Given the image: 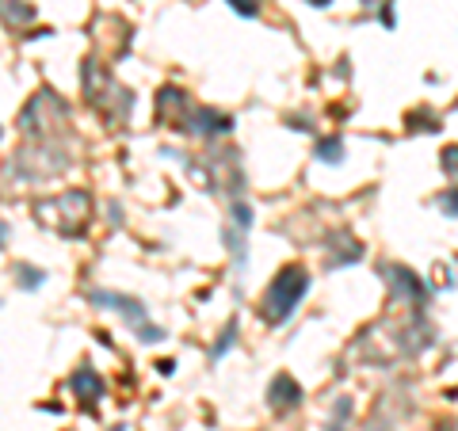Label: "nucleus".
<instances>
[{
  "mask_svg": "<svg viewBox=\"0 0 458 431\" xmlns=\"http://www.w3.org/2000/svg\"><path fill=\"white\" fill-rule=\"evenodd\" d=\"M306 290H310V275H306V267H283V271L275 275V283L267 286L264 302H260L264 321L283 324L287 317L298 309V302L306 298Z\"/></svg>",
  "mask_w": 458,
  "mask_h": 431,
  "instance_id": "nucleus-1",
  "label": "nucleus"
},
{
  "mask_svg": "<svg viewBox=\"0 0 458 431\" xmlns=\"http://www.w3.org/2000/svg\"><path fill=\"white\" fill-rule=\"evenodd\" d=\"M271 405L275 408H287V405H298V401H302V389H298V382H291L287 378V374H279L275 382H271Z\"/></svg>",
  "mask_w": 458,
  "mask_h": 431,
  "instance_id": "nucleus-2",
  "label": "nucleus"
},
{
  "mask_svg": "<svg viewBox=\"0 0 458 431\" xmlns=\"http://www.w3.org/2000/svg\"><path fill=\"white\" fill-rule=\"evenodd\" d=\"M443 172L447 176H458V145L443 149Z\"/></svg>",
  "mask_w": 458,
  "mask_h": 431,
  "instance_id": "nucleus-3",
  "label": "nucleus"
},
{
  "mask_svg": "<svg viewBox=\"0 0 458 431\" xmlns=\"http://www.w3.org/2000/svg\"><path fill=\"white\" fill-rule=\"evenodd\" d=\"M317 157H325L329 164L340 161V142H325V145H317Z\"/></svg>",
  "mask_w": 458,
  "mask_h": 431,
  "instance_id": "nucleus-4",
  "label": "nucleus"
},
{
  "mask_svg": "<svg viewBox=\"0 0 458 431\" xmlns=\"http://www.w3.org/2000/svg\"><path fill=\"white\" fill-rule=\"evenodd\" d=\"M439 206H443V214H454V218H458V187H454V191H447L443 199H439Z\"/></svg>",
  "mask_w": 458,
  "mask_h": 431,
  "instance_id": "nucleus-5",
  "label": "nucleus"
},
{
  "mask_svg": "<svg viewBox=\"0 0 458 431\" xmlns=\"http://www.w3.org/2000/svg\"><path fill=\"white\" fill-rule=\"evenodd\" d=\"M233 8H237L241 16H256L260 12V0H229Z\"/></svg>",
  "mask_w": 458,
  "mask_h": 431,
  "instance_id": "nucleus-6",
  "label": "nucleus"
}]
</instances>
